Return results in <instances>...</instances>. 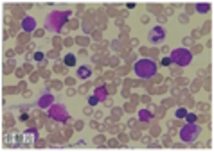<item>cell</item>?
Masks as SVG:
<instances>
[{"label":"cell","instance_id":"obj_4","mask_svg":"<svg viewBox=\"0 0 214 152\" xmlns=\"http://www.w3.org/2000/svg\"><path fill=\"white\" fill-rule=\"evenodd\" d=\"M198 134H200V127L195 125V124H189V125H185L180 131V136H182V139H184L185 143L195 141V139L198 138Z\"/></svg>","mask_w":214,"mask_h":152},{"label":"cell","instance_id":"obj_12","mask_svg":"<svg viewBox=\"0 0 214 152\" xmlns=\"http://www.w3.org/2000/svg\"><path fill=\"white\" fill-rule=\"evenodd\" d=\"M196 9H198L200 13H207L209 9H211V6H209V4H198V6H196Z\"/></svg>","mask_w":214,"mask_h":152},{"label":"cell","instance_id":"obj_15","mask_svg":"<svg viewBox=\"0 0 214 152\" xmlns=\"http://www.w3.org/2000/svg\"><path fill=\"white\" fill-rule=\"evenodd\" d=\"M88 102H90V106H96V104L99 102V99H97L96 95H94V97H90V99H88Z\"/></svg>","mask_w":214,"mask_h":152},{"label":"cell","instance_id":"obj_13","mask_svg":"<svg viewBox=\"0 0 214 152\" xmlns=\"http://www.w3.org/2000/svg\"><path fill=\"white\" fill-rule=\"evenodd\" d=\"M185 109H176V118H184V116H185Z\"/></svg>","mask_w":214,"mask_h":152},{"label":"cell","instance_id":"obj_3","mask_svg":"<svg viewBox=\"0 0 214 152\" xmlns=\"http://www.w3.org/2000/svg\"><path fill=\"white\" fill-rule=\"evenodd\" d=\"M171 59L178 66H187L191 63V59H193V54L189 50H185V48H176V50L171 52Z\"/></svg>","mask_w":214,"mask_h":152},{"label":"cell","instance_id":"obj_16","mask_svg":"<svg viewBox=\"0 0 214 152\" xmlns=\"http://www.w3.org/2000/svg\"><path fill=\"white\" fill-rule=\"evenodd\" d=\"M195 120H196V114H187V122H189V124H195Z\"/></svg>","mask_w":214,"mask_h":152},{"label":"cell","instance_id":"obj_18","mask_svg":"<svg viewBox=\"0 0 214 152\" xmlns=\"http://www.w3.org/2000/svg\"><path fill=\"white\" fill-rule=\"evenodd\" d=\"M180 22H182V23H187L189 18H187V16H180Z\"/></svg>","mask_w":214,"mask_h":152},{"label":"cell","instance_id":"obj_7","mask_svg":"<svg viewBox=\"0 0 214 152\" xmlns=\"http://www.w3.org/2000/svg\"><path fill=\"white\" fill-rule=\"evenodd\" d=\"M22 29H24V31H27V32L34 31V29H36V20L31 18V16H27V18L22 22Z\"/></svg>","mask_w":214,"mask_h":152},{"label":"cell","instance_id":"obj_6","mask_svg":"<svg viewBox=\"0 0 214 152\" xmlns=\"http://www.w3.org/2000/svg\"><path fill=\"white\" fill-rule=\"evenodd\" d=\"M164 38H166L164 27H153V29H151V32H149V41H151V43H160Z\"/></svg>","mask_w":214,"mask_h":152},{"label":"cell","instance_id":"obj_17","mask_svg":"<svg viewBox=\"0 0 214 152\" xmlns=\"http://www.w3.org/2000/svg\"><path fill=\"white\" fill-rule=\"evenodd\" d=\"M162 64H164V66H169V64H171V59H169V57H164V59H162Z\"/></svg>","mask_w":214,"mask_h":152},{"label":"cell","instance_id":"obj_19","mask_svg":"<svg viewBox=\"0 0 214 152\" xmlns=\"http://www.w3.org/2000/svg\"><path fill=\"white\" fill-rule=\"evenodd\" d=\"M140 118H149V113H148V111H144V113H140Z\"/></svg>","mask_w":214,"mask_h":152},{"label":"cell","instance_id":"obj_8","mask_svg":"<svg viewBox=\"0 0 214 152\" xmlns=\"http://www.w3.org/2000/svg\"><path fill=\"white\" fill-rule=\"evenodd\" d=\"M90 73H92V70L88 66H79L78 68V77H81V79H88Z\"/></svg>","mask_w":214,"mask_h":152},{"label":"cell","instance_id":"obj_14","mask_svg":"<svg viewBox=\"0 0 214 152\" xmlns=\"http://www.w3.org/2000/svg\"><path fill=\"white\" fill-rule=\"evenodd\" d=\"M34 133H36V131H29V133H25V141H31V139L34 138Z\"/></svg>","mask_w":214,"mask_h":152},{"label":"cell","instance_id":"obj_1","mask_svg":"<svg viewBox=\"0 0 214 152\" xmlns=\"http://www.w3.org/2000/svg\"><path fill=\"white\" fill-rule=\"evenodd\" d=\"M69 11H52L49 16H47L45 20V27H47V31H51V32H59L61 31V27L65 25V22L67 18H69Z\"/></svg>","mask_w":214,"mask_h":152},{"label":"cell","instance_id":"obj_2","mask_svg":"<svg viewBox=\"0 0 214 152\" xmlns=\"http://www.w3.org/2000/svg\"><path fill=\"white\" fill-rule=\"evenodd\" d=\"M135 73L140 79H149L156 73V64L151 59H140L135 63Z\"/></svg>","mask_w":214,"mask_h":152},{"label":"cell","instance_id":"obj_9","mask_svg":"<svg viewBox=\"0 0 214 152\" xmlns=\"http://www.w3.org/2000/svg\"><path fill=\"white\" fill-rule=\"evenodd\" d=\"M51 104H52V95H43V97L38 100V106H40V108H47V106H51Z\"/></svg>","mask_w":214,"mask_h":152},{"label":"cell","instance_id":"obj_20","mask_svg":"<svg viewBox=\"0 0 214 152\" xmlns=\"http://www.w3.org/2000/svg\"><path fill=\"white\" fill-rule=\"evenodd\" d=\"M34 57H36V61H41V59H43V56H41V54H36Z\"/></svg>","mask_w":214,"mask_h":152},{"label":"cell","instance_id":"obj_11","mask_svg":"<svg viewBox=\"0 0 214 152\" xmlns=\"http://www.w3.org/2000/svg\"><path fill=\"white\" fill-rule=\"evenodd\" d=\"M65 64H69V66H74V64H76V56H72V54L65 56Z\"/></svg>","mask_w":214,"mask_h":152},{"label":"cell","instance_id":"obj_5","mask_svg":"<svg viewBox=\"0 0 214 152\" xmlns=\"http://www.w3.org/2000/svg\"><path fill=\"white\" fill-rule=\"evenodd\" d=\"M49 116H51L52 120H59V122L69 120V113H67L65 106H61V104H56V106H52L51 111H49Z\"/></svg>","mask_w":214,"mask_h":152},{"label":"cell","instance_id":"obj_10","mask_svg":"<svg viewBox=\"0 0 214 152\" xmlns=\"http://www.w3.org/2000/svg\"><path fill=\"white\" fill-rule=\"evenodd\" d=\"M96 97H97L99 100H106V97H108V91H106V88H97L96 89Z\"/></svg>","mask_w":214,"mask_h":152}]
</instances>
